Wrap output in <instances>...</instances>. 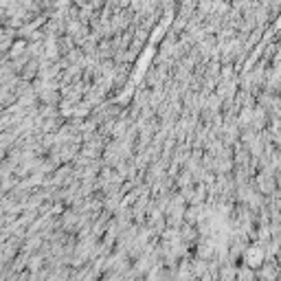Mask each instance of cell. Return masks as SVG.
I'll return each mask as SVG.
<instances>
[{"label":"cell","mask_w":281,"mask_h":281,"mask_svg":"<svg viewBox=\"0 0 281 281\" xmlns=\"http://www.w3.org/2000/svg\"><path fill=\"white\" fill-rule=\"evenodd\" d=\"M257 275L253 273V268H240L237 270V281H255Z\"/></svg>","instance_id":"obj_1"}]
</instances>
